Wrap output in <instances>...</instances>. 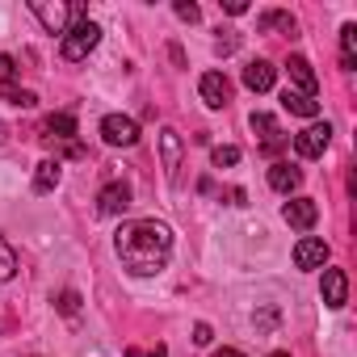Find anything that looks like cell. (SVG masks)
<instances>
[{"label":"cell","instance_id":"6da1fadb","mask_svg":"<svg viewBox=\"0 0 357 357\" xmlns=\"http://www.w3.org/2000/svg\"><path fill=\"white\" fill-rule=\"evenodd\" d=\"M114 252H118V261H122L126 273H135V278H155V273H164L168 261H172V231H168L164 223H155V219H130V223L118 227Z\"/></svg>","mask_w":357,"mask_h":357},{"label":"cell","instance_id":"7a4b0ae2","mask_svg":"<svg viewBox=\"0 0 357 357\" xmlns=\"http://www.w3.org/2000/svg\"><path fill=\"white\" fill-rule=\"evenodd\" d=\"M97 43H101V26H97V22H76V26L63 34L59 55H63L68 63H80V59H89V55L97 51Z\"/></svg>","mask_w":357,"mask_h":357},{"label":"cell","instance_id":"3957f363","mask_svg":"<svg viewBox=\"0 0 357 357\" xmlns=\"http://www.w3.org/2000/svg\"><path fill=\"white\" fill-rule=\"evenodd\" d=\"M30 13L47 26V34H68L76 22H72V5H63V0H30Z\"/></svg>","mask_w":357,"mask_h":357},{"label":"cell","instance_id":"277c9868","mask_svg":"<svg viewBox=\"0 0 357 357\" xmlns=\"http://www.w3.org/2000/svg\"><path fill=\"white\" fill-rule=\"evenodd\" d=\"M101 139L109 147H135L139 143V122L126 118V114H105L101 118Z\"/></svg>","mask_w":357,"mask_h":357},{"label":"cell","instance_id":"5b68a950","mask_svg":"<svg viewBox=\"0 0 357 357\" xmlns=\"http://www.w3.org/2000/svg\"><path fill=\"white\" fill-rule=\"evenodd\" d=\"M328 143H332V126H328V122H311L307 130L294 135V151H298L303 160H319V155L328 151Z\"/></svg>","mask_w":357,"mask_h":357},{"label":"cell","instance_id":"8992f818","mask_svg":"<svg viewBox=\"0 0 357 357\" xmlns=\"http://www.w3.org/2000/svg\"><path fill=\"white\" fill-rule=\"evenodd\" d=\"M282 219H286L294 231H311V227L319 223V206H315L311 198H290V202L282 206Z\"/></svg>","mask_w":357,"mask_h":357},{"label":"cell","instance_id":"52a82bcc","mask_svg":"<svg viewBox=\"0 0 357 357\" xmlns=\"http://www.w3.org/2000/svg\"><path fill=\"white\" fill-rule=\"evenodd\" d=\"M198 93H202V101H206L211 109H223V105L231 101V80H227L223 72H206V76L198 80Z\"/></svg>","mask_w":357,"mask_h":357},{"label":"cell","instance_id":"ba28073f","mask_svg":"<svg viewBox=\"0 0 357 357\" xmlns=\"http://www.w3.org/2000/svg\"><path fill=\"white\" fill-rule=\"evenodd\" d=\"M97 211H101V215H126V211H130V185H126V181H109V185H101V194H97Z\"/></svg>","mask_w":357,"mask_h":357},{"label":"cell","instance_id":"9c48e42d","mask_svg":"<svg viewBox=\"0 0 357 357\" xmlns=\"http://www.w3.org/2000/svg\"><path fill=\"white\" fill-rule=\"evenodd\" d=\"M294 265H298V269H324V265H328V244L315 240V236H303V240L294 244Z\"/></svg>","mask_w":357,"mask_h":357},{"label":"cell","instance_id":"30bf717a","mask_svg":"<svg viewBox=\"0 0 357 357\" xmlns=\"http://www.w3.org/2000/svg\"><path fill=\"white\" fill-rule=\"evenodd\" d=\"M286 72H290L294 93H303V97H315V93H319V80H315V72H311V63H307L303 55H290V59H286Z\"/></svg>","mask_w":357,"mask_h":357},{"label":"cell","instance_id":"8fae6325","mask_svg":"<svg viewBox=\"0 0 357 357\" xmlns=\"http://www.w3.org/2000/svg\"><path fill=\"white\" fill-rule=\"evenodd\" d=\"M252 130L261 135V147H265L269 155H273V151H282V147L290 143V139L282 135V126H278V118H273V114H252Z\"/></svg>","mask_w":357,"mask_h":357},{"label":"cell","instance_id":"7c38bea8","mask_svg":"<svg viewBox=\"0 0 357 357\" xmlns=\"http://www.w3.org/2000/svg\"><path fill=\"white\" fill-rule=\"evenodd\" d=\"M324 307H332V311H340L344 303H349V278H344V269H324Z\"/></svg>","mask_w":357,"mask_h":357},{"label":"cell","instance_id":"4fadbf2b","mask_svg":"<svg viewBox=\"0 0 357 357\" xmlns=\"http://www.w3.org/2000/svg\"><path fill=\"white\" fill-rule=\"evenodd\" d=\"M160 155H164V176L176 185V168H181V135H176L172 126L160 130Z\"/></svg>","mask_w":357,"mask_h":357},{"label":"cell","instance_id":"5bb4252c","mask_svg":"<svg viewBox=\"0 0 357 357\" xmlns=\"http://www.w3.org/2000/svg\"><path fill=\"white\" fill-rule=\"evenodd\" d=\"M273 80H278V68H273L269 59H252V63L244 68V89H252V93H269Z\"/></svg>","mask_w":357,"mask_h":357},{"label":"cell","instance_id":"9a60e30c","mask_svg":"<svg viewBox=\"0 0 357 357\" xmlns=\"http://www.w3.org/2000/svg\"><path fill=\"white\" fill-rule=\"evenodd\" d=\"M269 185H273L278 194H294V190L303 185V172H298L294 164H286V160H278V164L269 168Z\"/></svg>","mask_w":357,"mask_h":357},{"label":"cell","instance_id":"2e32d148","mask_svg":"<svg viewBox=\"0 0 357 357\" xmlns=\"http://www.w3.org/2000/svg\"><path fill=\"white\" fill-rule=\"evenodd\" d=\"M59 176H63V164L59 160H43L34 168V194H51L59 185Z\"/></svg>","mask_w":357,"mask_h":357},{"label":"cell","instance_id":"e0dca14e","mask_svg":"<svg viewBox=\"0 0 357 357\" xmlns=\"http://www.w3.org/2000/svg\"><path fill=\"white\" fill-rule=\"evenodd\" d=\"M282 105H286L294 118H311V122L319 118V101H315V97H303V93H294V89L282 93Z\"/></svg>","mask_w":357,"mask_h":357},{"label":"cell","instance_id":"ac0fdd59","mask_svg":"<svg viewBox=\"0 0 357 357\" xmlns=\"http://www.w3.org/2000/svg\"><path fill=\"white\" fill-rule=\"evenodd\" d=\"M43 139H63V143H72L76 139V118L72 114H51L47 122H43Z\"/></svg>","mask_w":357,"mask_h":357},{"label":"cell","instance_id":"d6986e66","mask_svg":"<svg viewBox=\"0 0 357 357\" xmlns=\"http://www.w3.org/2000/svg\"><path fill=\"white\" fill-rule=\"evenodd\" d=\"M340 68H344V72L357 68V26H353V22L340 26Z\"/></svg>","mask_w":357,"mask_h":357},{"label":"cell","instance_id":"ffe728a7","mask_svg":"<svg viewBox=\"0 0 357 357\" xmlns=\"http://www.w3.org/2000/svg\"><path fill=\"white\" fill-rule=\"evenodd\" d=\"M0 101H9V105H17V109H34V105H38V97H34L30 89H17V84H0Z\"/></svg>","mask_w":357,"mask_h":357},{"label":"cell","instance_id":"44dd1931","mask_svg":"<svg viewBox=\"0 0 357 357\" xmlns=\"http://www.w3.org/2000/svg\"><path fill=\"white\" fill-rule=\"evenodd\" d=\"M257 30H261V34H269V30H286V34H294V17H290V13H278V9H273V13H261Z\"/></svg>","mask_w":357,"mask_h":357},{"label":"cell","instance_id":"7402d4cb","mask_svg":"<svg viewBox=\"0 0 357 357\" xmlns=\"http://www.w3.org/2000/svg\"><path fill=\"white\" fill-rule=\"evenodd\" d=\"M17 278V252H13V244L0 236V282H13Z\"/></svg>","mask_w":357,"mask_h":357},{"label":"cell","instance_id":"603a6c76","mask_svg":"<svg viewBox=\"0 0 357 357\" xmlns=\"http://www.w3.org/2000/svg\"><path fill=\"white\" fill-rule=\"evenodd\" d=\"M211 164H215V168H231V164H240V147H215V151H211Z\"/></svg>","mask_w":357,"mask_h":357},{"label":"cell","instance_id":"cb8c5ba5","mask_svg":"<svg viewBox=\"0 0 357 357\" xmlns=\"http://www.w3.org/2000/svg\"><path fill=\"white\" fill-rule=\"evenodd\" d=\"M172 13L181 17V22H190V26H194V22H202V9L194 5V0H176V5H172Z\"/></svg>","mask_w":357,"mask_h":357},{"label":"cell","instance_id":"d4e9b609","mask_svg":"<svg viewBox=\"0 0 357 357\" xmlns=\"http://www.w3.org/2000/svg\"><path fill=\"white\" fill-rule=\"evenodd\" d=\"M59 311H63V315H80V294H76V290H63V294H59Z\"/></svg>","mask_w":357,"mask_h":357},{"label":"cell","instance_id":"484cf974","mask_svg":"<svg viewBox=\"0 0 357 357\" xmlns=\"http://www.w3.org/2000/svg\"><path fill=\"white\" fill-rule=\"evenodd\" d=\"M17 76V59L13 55H0V84H9Z\"/></svg>","mask_w":357,"mask_h":357},{"label":"cell","instance_id":"4316f807","mask_svg":"<svg viewBox=\"0 0 357 357\" xmlns=\"http://www.w3.org/2000/svg\"><path fill=\"white\" fill-rule=\"evenodd\" d=\"M211 340H215L211 324H198V328H194V344H211Z\"/></svg>","mask_w":357,"mask_h":357},{"label":"cell","instance_id":"83f0119b","mask_svg":"<svg viewBox=\"0 0 357 357\" xmlns=\"http://www.w3.org/2000/svg\"><path fill=\"white\" fill-rule=\"evenodd\" d=\"M223 9H227L231 17H240V13H248V5H244V0H223Z\"/></svg>","mask_w":357,"mask_h":357},{"label":"cell","instance_id":"f1b7e54d","mask_svg":"<svg viewBox=\"0 0 357 357\" xmlns=\"http://www.w3.org/2000/svg\"><path fill=\"white\" fill-rule=\"evenodd\" d=\"M211 357H244V353H240V349H215Z\"/></svg>","mask_w":357,"mask_h":357},{"label":"cell","instance_id":"f546056e","mask_svg":"<svg viewBox=\"0 0 357 357\" xmlns=\"http://www.w3.org/2000/svg\"><path fill=\"white\" fill-rule=\"evenodd\" d=\"M126 357H147V353H139V349H135V344H130V349H126Z\"/></svg>","mask_w":357,"mask_h":357},{"label":"cell","instance_id":"4dcf8cb0","mask_svg":"<svg viewBox=\"0 0 357 357\" xmlns=\"http://www.w3.org/2000/svg\"><path fill=\"white\" fill-rule=\"evenodd\" d=\"M147 357H164V344H155V349H151V353H147Z\"/></svg>","mask_w":357,"mask_h":357},{"label":"cell","instance_id":"1f68e13d","mask_svg":"<svg viewBox=\"0 0 357 357\" xmlns=\"http://www.w3.org/2000/svg\"><path fill=\"white\" fill-rule=\"evenodd\" d=\"M269 357H290V353H269Z\"/></svg>","mask_w":357,"mask_h":357}]
</instances>
